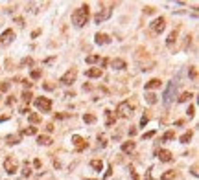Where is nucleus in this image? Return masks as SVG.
<instances>
[{
    "instance_id": "6ab92c4d",
    "label": "nucleus",
    "mask_w": 199,
    "mask_h": 180,
    "mask_svg": "<svg viewBox=\"0 0 199 180\" xmlns=\"http://www.w3.org/2000/svg\"><path fill=\"white\" fill-rule=\"evenodd\" d=\"M192 136H194V133H192V130H186V133H184V134L179 138V140H181V143H190Z\"/></svg>"
},
{
    "instance_id": "aec40b11",
    "label": "nucleus",
    "mask_w": 199,
    "mask_h": 180,
    "mask_svg": "<svg viewBox=\"0 0 199 180\" xmlns=\"http://www.w3.org/2000/svg\"><path fill=\"white\" fill-rule=\"evenodd\" d=\"M177 35H179V33H177V30H175V31H171L170 35H168V39H166V44L171 46V44H173L175 40H177Z\"/></svg>"
},
{
    "instance_id": "a18cd8bd",
    "label": "nucleus",
    "mask_w": 199,
    "mask_h": 180,
    "mask_svg": "<svg viewBox=\"0 0 199 180\" xmlns=\"http://www.w3.org/2000/svg\"><path fill=\"white\" fill-rule=\"evenodd\" d=\"M146 180H153V178H151V169L146 173Z\"/></svg>"
},
{
    "instance_id": "7ed1b4c3",
    "label": "nucleus",
    "mask_w": 199,
    "mask_h": 180,
    "mask_svg": "<svg viewBox=\"0 0 199 180\" xmlns=\"http://www.w3.org/2000/svg\"><path fill=\"white\" fill-rule=\"evenodd\" d=\"M116 112H118V116H122V118H131L133 116L131 103H129V101H122L118 105V108H116Z\"/></svg>"
},
{
    "instance_id": "c85d7f7f",
    "label": "nucleus",
    "mask_w": 199,
    "mask_h": 180,
    "mask_svg": "<svg viewBox=\"0 0 199 180\" xmlns=\"http://www.w3.org/2000/svg\"><path fill=\"white\" fill-rule=\"evenodd\" d=\"M83 121H85V123H94V121H96V116H94V114H85V116H83Z\"/></svg>"
},
{
    "instance_id": "cd10ccee",
    "label": "nucleus",
    "mask_w": 199,
    "mask_h": 180,
    "mask_svg": "<svg viewBox=\"0 0 199 180\" xmlns=\"http://www.w3.org/2000/svg\"><path fill=\"white\" fill-rule=\"evenodd\" d=\"M146 101L149 103V105H155V103H157V96L155 94H146Z\"/></svg>"
},
{
    "instance_id": "1a4fd4ad",
    "label": "nucleus",
    "mask_w": 199,
    "mask_h": 180,
    "mask_svg": "<svg viewBox=\"0 0 199 180\" xmlns=\"http://www.w3.org/2000/svg\"><path fill=\"white\" fill-rule=\"evenodd\" d=\"M72 143H74V147H76V151H83V149H87V142L83 140L81 136H72Z\"/></svg>"
},
{
    "instance_id": "7c9ffc66",
    "label": "nucleus",
    "mask_w": 199,
    "mask_h": 180,
    "mask_svg": "<svg viewBox=\"0 0 199 180\" xmlns=\"http://www.w3.org/2000/svg\"><path fill=\"white\" fill-rule=\"evenodd\" d=\"M22 175H24V176H30V175H31V167H30V164H28V162H26V164H24V169H22Z\"/></svg>"
},
{
    "instance_id": "4be33fe9",
    "label": "nucleus",
    "mask_w": 199,
    "mask_h": 180,
    "mask_svg": "<svg viewBox=\"0 0 199 180\" xmlns=\"http://www.w3.org/2000/svg\"><path fill=\"white\" fill-rule=\"evenodd\" d=\"M173 138H175V130H168V133L162 134L160 140H162V142H170V140H173Z\"/></svg>"
},
{
    "instance_id": "423d86ee",
    "label": "nucleus",
    "mask_w": 199,
    "mask_h": 180,
    "mask_svg": "<svg viewBox=\"0 0 199 180\" xmlns=\"http://www.w3.org/2000/svg\"><path fill=\"white\" fill-rule=\"evenodd\" d=\"M4 169H6V173H9V175H13V173H17L19 171V164H17V160L13 156H8L4 160Z\"/></svg>"
},
{
    "instance_id": "a19ab883",
    "label": "nucleus",
    "mask_w": 199,
    "mask_h": 180,
    "mask_svg": "<svg viewBox=\"0 0 199 180\" xmlns=\"http://www.w3.org/2000/svg\"><path fill=\"white\" fill-rule=\"evenodd\" d=\"M33 167H35V169L41 167V160H39V158H37V160H33Z\"/></svg>"
},
{
    "instance_id": "412c9836",
    "label": "nucleus",
    "mask_w": 199,
    "mask_h": 180,
    "mask_svg": "<svg viewBox=\"0 0 199 180\" xmlns=\"http://www.w3.org/2000/svg\"><path fill=\"white\" fill-rule=\"evenodd\" d=\"M91 167L96 169V171H101L103 169V162L101 160H91Z\"/></svg>"
},
{
    "instance_id": "393cba45",
    "label": "nucleus",
    "mask_w": 199,
    "mask_h": 180,
    "mask_svg": "<svg viewBox=\"0 0 199 180\" xmlns=\"http://www.w3.org/2000/svg\"><path fill=\"white\" fill-rule=\"evenodd\" d=\"M28 120H30L31 123H39V121H41V116L35 114V112H30V114H28Z\"/></svg>"
},
{
    "instance_id": "37998d69",
    "label": "nucleus",
    "mask_w": 199,
    "mask_h": 180,
    "mask_svg": "<svg viewBox=\"0 0 199 180\" xmlns=\"http://www.w3.org/2000/svg\"><path fill=\"white\" fill-rule=\"evenodd\" d=\"M192 175H197V164L192 165Z\"/></svg>"
},
{
    "instance_id": "f8f14e48",
    "label": "nucleus",
    "mask_w": 199,
    "mask_h": 180,
    "mask_svg": "<svg viewBox=\"0 0 199 180\" xmlns=\"http://www.w3.org/2000/svg\"><path fill=\"white\" fill-rule=\"evenodd\" d=\"M94 40H96V44H109L111 43V39H109L107 33H96Z\"/></svg>"
},
{
    "instance_id": "5701e85b",
    "label": "nucleus",
    "mask_w": 199,
    "mask_h": 180,
    "mask_svg": "<svg viewBox=\"0 0 199 180\" xmlns=\"http://www.w3.org/2000/svg\"><path fill=\"white\" fill-rule=\"evenodd\" d=\"M35 133H37V129H35V127H26V129L20 130V134H24V136H33Z\"/></svg>"
},
{
    "instance_id": "9d476101",
    "label": "nucleus",
    "mask_w": 199,
    "mask_h": 180,
    "mask_svg": "<svg viewBox=\"0 0 199 180\" xmlns=\"http://www.w3.org/2000/svg\"><path fill=\"white\" fill-rule=\"evenodd\" d=\"M111 9H105V11H100V13H96V17H94V22L96 24H100V22H103V20H107L109 17H111Z\"/></svg>"
},
{
    "instance_id": "dca6fc26",
    "label": "nucleus",
    "mask_w": 199,
    "mask_h": 180,
    "mask_svg": "<svg viewBox=\"0 0 199 180\" xmlns=\"http://www.w3.org/2000/svg\"><path fill=\"white\" fill-rule=\"evenodd\" d=\"M160 86V79H151L146 83V90H153V88H159Z\"/></svg>"
},
{
    "instance_id": "0eeeda50",
    "label": "nucleus",
    "mask_w": 199,
    "mask_h": 180,
    "mask_svg": "<svg viewBox=\"0 0 199 180\" xmlns=\"http://www.w3.org/2000/svg\"><path fill=\"white\" fill-rule=\"evenodd\" d=\"M35 107L41 110V112H50L52 101L48 99V98H35Z\"/></svg>"
},
{
    "instance_id": "de8ad7c7",
    "label": "nucleus",
    "mask_w": 199,
    "mask_h": 180,
    "mask_svg": "<svg viewBox=\"0 0 199 180\" xmlns=\"http://www.w3.org/2000/svg\"><path fill=\"white\" fill-rule=\"evenodd\" d=\"M131 176H133V180H138V176H136V173L133 169H131Z\"/></svg>"
},
{
    "instance_id": "c756f323",
    "label": "nucleus",
    "mask_w": 199,
    "mask_h": 180,
    "mask_svg": "<svg viewBox=\"0 0 199 180\" xmlns=\"http://www.w3.org/2000/svg\"><path fill=\"white\" fill-rule=\"evenodd\" d=\"M11 86V83L9 81H4V83H0V92H8Z\"/></svg>"
},
{
    "instance_id": "09e8293b",
    "label": "nucleus",
    "mask_w": 199,
    "mask_h": 180,
    "mask_svg": "<svg viewBox=\"0 0 199 180\" xmlns=\"http://www.w3.org/2000/svg\"><path fill=\"white\" fill-rule=\"evenodd\" d=\"M88 180H94V178H88Z\"/></svg>"
},
{
    "instance_id": "e433bc0d",
    "label": "nucleus",
    "mask_w": 199,
    "mask_h": 180,
    "mask_svg": "<svg viewBox=\"0 0 199 180\" xmlns=\"http://www.w3.org/2000/svg\"><path fill=\"white\" fill-rule=\"evenodd\" d=\"M186 114H188V116L192 118V116L195 114V107H194V105H190V107H188V110H186Z\"/></svg>"
},
{
    "instance_id": "ea45409f",
    "label": "nucleus",
    "mask_w": 199,
    "mask_h": 180,
    "mask_svg": "<svg viewBox=\"0 0 199 180\" xmlns=\"http://www.w3.org/2000/svg\"><path fill=\"white\" fill-rule=\"evenodd\" d=\"M149 121V118L148 116H142V120H140V127H146V123Z\"/></svg>"
},
{
    "instance_id": "79ce46f5",
    "label": "nucleus",
    "mask_w": 199,
    "mask_h": 180,
    "mask_svg": "<svg viewBox=\"0 0 199 180\" xmlns=\"http://www.w3.org/2000/svg\"><path fill=\"white\" fill-rule=\"evenodd\" d=\"M13 103H15V98H8V99H6V105H13Z\"/></svg>"
},
{
    "instance_id": "9b49d317",
    "label": "nucleus",
    "mask_w": 199,
    "mask_h": 180,
    "mask_svg": "<svg viewBox=\"0 0 199 180\" xmlns=\"http://www.w3.org/2000/svg\"><path fill=\"white\" fill-rule=\"evenodd\" d=\"M157 156H159V160H160V162H166V164L173 160V154H171L170 151H166V149L159 151V153H157Z\"/></svg>"
},
{
    "instance_id": "f03ea898",
    "label": "nucleus",
    "mask_w": 199,
    "mask_h": 180,
    "mask_svg": "<svg viewBox=\"0 0 199 180\" xmlns=\"http://www.w3.org/2000/svg\"><path fill=\"white\" fill-rule=\"evenodd\" d=\"M175 88H177L175 83H168V86H166V90H164V94H162L164 105H170V103L173 101V98H175Z\"/></svg>"
},
{
    "instance_id": "6e6552de",
    "label": "nucleus",
    "mask_w": 199,
    "mask_h": 180,
    "mask_svg": "<svg viewBox=\"0 0 199 180\" xmlns=\"http://www.w3.org/2000/svg\"><path fill=\"white\" fill-rule=\"evenodd\" d=\"M164 28H166V18H164V17H159V18H155L151 22V30L155 33H162Z\"/></svg>"
},
{
    "instance_id": "72a5a7b5",
    "label": "nucleus",
    "mask_w": 199,
    "mask_h": 180,
    "mask_svg": "<svg viewBox=\"0 0 199 180\" xmlns=\"http://www.w3.org/2000/svg\"><path fill=\"white\" fill-rule=\"evenodd\" d=\"M22 66H31L33 64V59L31 57H26V59H22V63H20Z\"/></svg>"
},
{
    "instance_id": "a878e982",
    "label": "nucleus",
    "mask_w": 199,
    "mask_h": 180,
    "mask_svg": "<svg viewBox=\"0 0 199 180\" xmlns=\"http://www.w3.org/2000/svg\"><path fill=\"white\" fill-rule=\"evenodd\" d=\"M19 140H20V134L8 136V143H9V145H15V143H19Z\"/></svg>"
},
{
    "instance_id": "ddd939ff",
    "label": "nucleus",
    "mask_w": 199,
    "mask_h": 180,
    "mask_svg": "<svg viewBox=\"0 0 199 180\" xmlns=\"http://www.w3.org/2000/svg\"><path fill=\"white\" fill-rule=\"evenodd\" d=\"M113 68H114V70H123V68H126L127 66V63H126V61H123V59H113Z\"/></svg>"
},
{
    "instance_id": "2eb2a0df",
    "label": "nucleus",
    "mask_w": 199,
    "mask_h": 180,
    "mask_svg": "<svg viewBox=\"0 0 199 180\" xmlns=\"http://www.w3.org/2000/svg\"><path fill=\"white\" fill-rule=\"evenodd\" d=\"M114 121H116L114 114L111 112V110H105V125H107V127H111V125H113Z\"/></svg>"
},
{
    "instance_id": "f3484780",
    "label": "nucleus",
    "mask_w": 199,
    "mask_h": 180,
    "mask_svg": "<svg viewBox=\"0 0 199 180\" xmlns=\"http://www.w3.org/2000/svg\"><path fill=\"white\" fill-rule=\"evenodd\" d=\"M133 149H135V142H123L122 143V151H123V153H131Z\"/></svg>"
},
{
    "instance_id": "39448f33",
    "label": "nucleus",
    "mask_w": 199,
    "mask_h": 180,
    "mask_svg": "<svg viewBox=\"0 0 199 180\" xmlns=\"http://www.w3.org/2000/svg\"><path fill=\"white\" fill-rule=\"evenodd\" d=\"M13 39H15V31L13 30H6L2 35H0V48H6L13 43Z\"/></svg>"
},
{
    "instance_id": "f257e3e1",
    "label": "nucleus",
    "mask_w": 199,
    "mask_h": 180,
    "mask_svg": "<svg viewBox=\"0 0 199 180\" xmlns=\"http://www.w3.org/2000/svg\"><path fill=\"white\" fill-rule=\"evenodd\" d=\"M87 18H88V6H81V8H78L76 11L72 13V22L76 24L78 28L85 26L87 24Z\"/></svg>"
},
{
    "instance_id": "4468645a",
    "label": "nucleus",
    "mask_w": 199,
    "mask_h": 180,
    "mask_svg": "<svg viewBox=\"0 0 199 180\" xmlns=\"http://www.w3.org/2000/svg\"><path fill=\"white\" fill-rule=\"evenodd\" d=\"M101 74H103L101 68H91L87 70V77H101Z\"/></svg>"
},
{
    "instance_id": "473e14b6",
    "label": "nucleus",
    "mask_w": 199,
    "mask_h": 180,
    "mask_svg": "<svg viewBox=\"0 0 199 180\" xmlns=\"http://www.w3.org/2000/svg\"><path fill=\"white\" fill-rule=\"evenodd\" d=\"M96 61H100V55H88V57H87V63H88V64L96 63Z\"/></svg>"
},
{
    "instance_id": "a211bd4d",
    "label": "nucleus",
    "mask_w": 199,
    "mask_h": 180,
    "mask_svg": "<svg viewBox=\"0 0 199 180\" xmlns=\"http://www.w3.org/2000/svg\"><path fill=\"white\" fill-rule=\"evenodd\" d=\"M37 143H39V145H50V143H52V138H50V136H43V134H41V136L37 138Z\"/></svg>"
},
{
    "instance_id": "b1692460",
    "label": "nucleus",
    "mask_w": 199,
    "mask_h": 180,
    "mask_svg": "<svg viewBox=\"0 0 199 180\" xmlns=\"http://www.w3.org/2000/svg\"><path fill=\"white\" fill-rule=\"evenodd\" d=\"M173 178H175V171H173V169H171V171H166V173L160 176V180H173Z\"/></svg>"
},
{
    "instance_id": "f704fd0d",
    "label": "nucleus",
    "mask_w": 199,
    "mask_h": 180,
    "mask_svg": "<svg viewBox=\"0 0 199 180\" xmlns=\"http://www.w3.org/2000/svg\"><path fill=\"white\" fill-rule=\"evenodd\" d=\"M41 74H43L41 70H31L30 75H31V79H39V77H41Z\"/></svg>"
},
{
    "instance_id": "bb28decb",
    "label": "nucleus",
    "mask_w": 199,
    "mask_h": 180,
    "mask_svg": "<svg viewBox=\"0 0 199 180\" xmlns=\"http://www.w3.org/2000/svg\"><path fill=\"white\" fill-rule=\"evenodd\" d=\"M31 98H33V96H31L30 90H24V92H22V99H24V103H30Z\"/></svg>"
},
{
    "instance_id": "58836bf2",
    "label": "nucleus",
    "mask_w": 199,
    "mask_h": 180,
    "mask_svg": "<svg viewBox=\"0 0 199 180\" xmlns=\"http://www.w3.org/2000/svg\"><path fill=\"white\" fill-rule=\"evenodd\" d=\"M98 140H100V145H101V147H105V145H107V140H105V136H98Z\"/></svg>"
},
{
    "instance_id": "c03bdc74",
    "label": "nucleus",
    "mask_w": 199,
    "mask_h": 180,
    "mask_svg": "<svg viewBox=\"0 0 199 180\" xmlns=\"http://www.w3.org/2000/svg\"><path fill=\"white\" fill-rule=\"evenodd\" d=\"M135 134H136V129L131 127V129H129V136H135Z\"/></svg>"
},
{
    "instance_id": "20e7f679",
    "label": "nucleus",
    "mask_w": 199,
    "mask_h": 180,
    "mask_svg": "<svg viewBox=\"0 0 199 180\" xmlns=\"http://www.w3.org/2000/svg\"><path fill=\"white\" fill-rule=\"evenodd\" d=\"M76 77H78V70H76V68H70V70H68L63 77L59 79V83H61V85H66V86H68V85H72V83L76 81Z\"/></svg>"
},
{
    "instance_id": "c9c22d12",
    "label": "nucleus",
    "mask_w": 199,
    "mask_h": 180,
    "mask_svg": "<svg viewBox=\"0 0 199 180\" xmlns=\"http://www.w3.org/2000/svg\"><path fill=\"white\" fill-rule=\"evenodd\" d=\"M190 77H192V79H197V70H195V66L190 68Z\"/></svg>"
},
{
    "instance_id": "4c0bfd02",
    "label": "nucleus",
    "mask_w": 199,
    "mask_h": 180,
    "mask_svg": "<svg viewBox=\"0 0 199 180\" xmlns=\"http://www.w3.org/2000/svg\"><path fill=\"white\" fill-rule=\"evenodd\" d=\"M153 136H155V130H149V133H146L142 138H144V140H149V138H153Z\"/></svg>"
},
{
    "instance_id": "49530a36",
    "label": "nucleus",
    "mask_w": 199,
    "mask_h": 180,
    "mask_svg": "<svg viewBox=\"0 0 199 180\" xmlns=\"http://www.w3.org/2000/svg\"><path fill=\"white\" fill-rule=\"evenodd\" d=\"M107 63H109V59H101V68L107 66Z\"/></svg>"
},
{
    "instance_id": "2f4dec72",
    "label": "nucleus",
    "mask_w": 199,
    "mask_h": 180,
    "mask_svg": "<svg viewBox=\"0 0 199 180\" xmlns=\"http://www.w3.org/2000/svg\"><path fill=\"white\" fill-rule=\"evenodd\" d=\"M190 98H194V96H192L190 92H184V94L181 96V98H179V101H181V103H186V101H188Z\"/></svg>"
}]
</instances>
